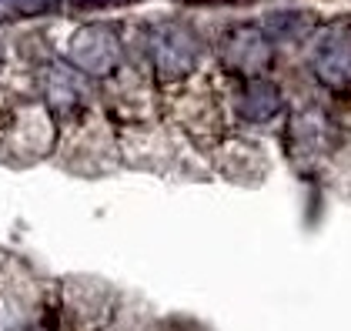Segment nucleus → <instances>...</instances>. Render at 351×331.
I'll return each mask as SVG.
<instances>
[{
  "instance_id": "f257e3e1",
  "label": "nucleus",
  "mask_w": 351,
  "mask_h": 331,
  "mask_svg": "<svg viewBox=\"0 0 351 331\" xmlns=\"http://www.w3.org/2000/svg\"><path fill=\"white\" fill-rule=\"evenodd\" d=\"M64 0H10V10L21 17H40V14H54Z\"/></svg>"
},
{
  "instance_id": "f03ea898",
  "label": "nucleus",
  "mask_w": 351,
  "mask_h": 331,
  "mask_svg": "<svg viewBox=\"0 0 351 331\" xmlns=\"http://www.w3.org/2000/svg\"><path fill=\"white\" fill-rule=\"evenodd\" d=\"M114 3H121V0H71V7H77V10H104Z\"/></svg>"
},
{
  "instance_id": "7ed1b4c3",
  "label": "nucleus",
  "mask_w": 351,
  "mask_h": 331,
  "mask_svg": "<svg viewBox=\"0 0 351 331\" xmlns=\"http://www.w3.org/2000/svg\"><path fill=\"white\" fill-rule=\"evenodd\" d=\"M191 3H228V0H191Z\"/></svg>"
}]
</instances>
